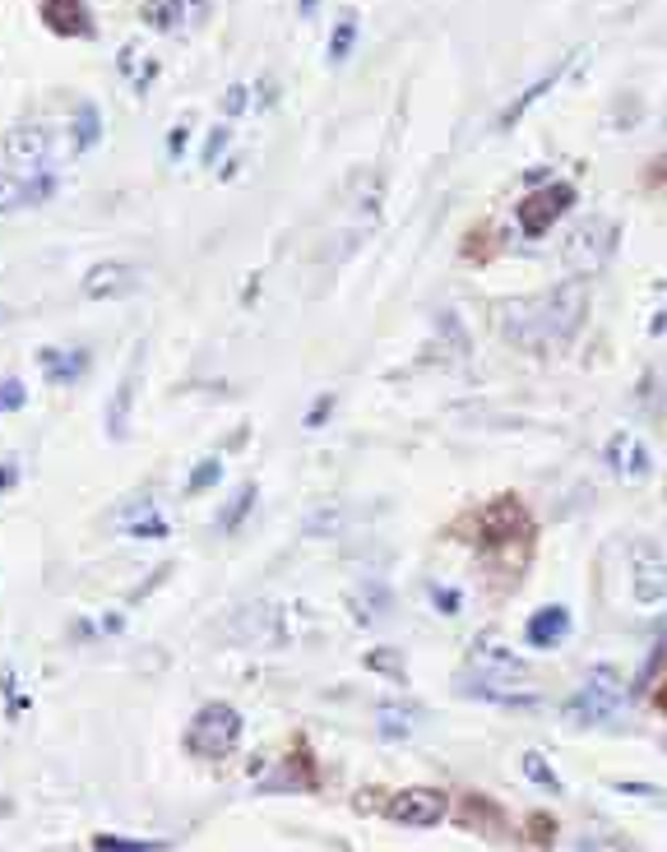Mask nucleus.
Returning a JSON list of instances; mask_svg holds the SVG:
<instances>
[{"label": "nucleus", "mask_w": 667, "mask_h": 852, "mask_svg": "<svg viewBox=\"0 0 667 852\" xmlns=\"http://www.w3.org/2000/svg\"><path fill=\"white\" fill-rule=\"evenodd\" d=\"M584 316H589V283L566 278L543 297L505 302L501 306V334H505V343L547 357L556 348H566L575 334L584 329Z\"/></svg>", "instance_id": "obj_1"}, {"label": "nucleus", "mask_w": 667, "mask_h": 852, "mask_svg": "<svg viewBox=\"0 0 667 852\" xmlns=\"http://www.w3.org/2000/svg\"><path fill=\"white\" fill-rule=\"evenodd\" d=\"M469 663H473V671H478V695H486V700H533V695H520V686L528 681V667H524V658L520 654H510L505 644H496V640H478L473 644V654H469Z\"/></svg>", "instance_id": "obj_2"}, {"label": "nucleus", "mask_w": 667, "mask_h": 852, "mask_svg": "<svg viewBox=\"0 0 667 852\" xmlns=\"http://www.w3.org/2000/svg\"><path fill=\"white\" fill-rule=\"evenodd\" d=\"M241 728H247V723H241V713L232 704L214 700V704H205L190 719V728H186V751L195 760H228L237 751V742H241Z\"/></svg>", "instance_id": "obj_3"}, {"label": "nucleus", "mask_w": 667, "mask_h": 852, "mask_svg": "<svg viewBox=\"0 0 667 852\" xmlns=\"http://www.w3.org/2000/svg\"><path fill=\"white\" fill-rule=\"evenodd\" d=\"M621 700H626V681H621V671L616 667H593L584 686L566 700V719L575 728H589V723H608L612 713L621 709Z\"/></svg>", "instance_id": "obj_4"}, {"label": "nucleus", "mask_w": 667, "mask_h": 852, "mask_svg": "<svg viewBox=\"0 0 667 852\" xmlns=\"http://www.w3.org/2000/svg\"><path fill=\"white\" fill-rule=\"evenodd\" d=\"M612 241H616V222H608V218H589V222H580V228L566 237L561 260H566L570 274H593V269L612 255Z\"/></svg>", "instance_id": "obj_5"}, {"label": "nucleus", "mask_w": 667, "mask_h": 852, "mask_svg": "<svg viewBox=\"0 0 667 852\" xmlns=\"http://www.w3.org/2000/svg\"><path fill=\"white\" fill-rule=\"evenodd\" d=\"M570 205H575V186H570V182H551V186H543V190L524 195V199H520V209H515L520 232H524V237H543Z\"/></svg>", "instance_id": "obj_6"}, {"label": "nucleus", "mask_w": 667, "mask_h": 852, "mask_svg": "<svg viewBox=\"0 0 667 852\" xmlns=\"http://www.w3.org/2000/svg\"><path fill=\"white\" fill-rule=\"evenodd\" d=\"M631 593L639 602H663L667 598V551L654 537H639L631 547Z\"/></svg>", "instance_id": "obj_7"}, {"label": "nucleus", "mask_w": 667, "mask_h": 852, "mask_svg": "<svg viewBox=\"0 0 667 852\" xmlns=\"http://www.w3.org/2000/svg\"><path fill=\"white\" fill-rule=\"evenodd\" d=\"M478 533H482V543H486V547L524 543V537H533V520H528V510H524L515 496H501V501H492V505L482 510Z\"/></svg>", "instance_id": "obj_8"}, {"label": "nucleus", "mask_w": 667, "mask_h": 852, "mask_svg": "<svg viewBox=\"0 0 667 852\" xmlns=\"http://www.w3.org/2000/svg\"><path fill=\"white\" fill-rule=\"evenodd\" d=\"M445 793H436V788H404V793H394L390 797V820L394 824H413V829H431V824H440L445 820Z\"/></svg>", "instance_id": "obj_9"}, {"label": "nucleus", "mask_w": 667, "mask_h": 852, "mask_svg": "<svg viewBox=\"0 0 667 852\" xmlns=\"http://www.w3.org/2000/svg\"><path fill=\"white\" fill-rule=\"evenodd\" d=\"M140 287V269L125 260H102L84 274V297L88 302H107V297H125Z\"/></svg>", "instance_id": "obj_10"}, {"label": "nucleus", "mask_w": 667, "mask_h": 852, "mask_svg": "<svg viewBox=\"0 0 667 852\" xmlns=\"http://www.w3.org/2000/svg\"><path fill=\"white\" fill-rule=\"evenodd\" d=\"M608 463H612V473L621 482H644L654 473V455H649V445H644L639 436L631 432H621L608 440Z\"/></svg>", "instance_id": "obj_11"}, {"label": "nucleus", "mask_w": 667, "mask_h": 852, "mask_svg": "<svg viewBox=\"0 0 667 852\" xmlns=\"http://www.w3.org/2000/svg\"><path fill=\"white\" fill-rule=\"evenodd\" d=\"M6 153L19 167H42L52 159V130L47 125H14L6 134Z\"/></svg>", "instance_id": "obj_12"}, {"label": "nucleus", "mask_w": 667, "mask_h": 852, "mask_svg": "<svg viewBox=\"0 0 667 852\" xmlns=\"http://www.w3.org/2000/svg\"><path fill=\"white\" fill-rule=\"evenodd\" d=\"M37 371L47 375V385H75L88 371L84 348H37Z\"/></svg>", "instance_id": "obj_13"}, {"label": "nucleus", "mask_w": 667, "mask_h": 852, "mask_svg": "<svg viewBox=\"0 0 667 852\" xmlns=\"http://www.w3.org/2000/svg\"><path fill=\"white\" fill-rule=\"evenodd\" d=\"M135 394H140V352H135V362H130L125 380L117 385V398L107 403V436H111V440H125V426H130V408H135Z\"/></svg>", "instance_id": "obj_14"}, {"label": "nucleus", "mask_w": 667, "mask_h": 852, "mask_svg": "<svg viewBox=\"0 0 667 852\" xmlns=\"http://www.w3.org/2000/svg\"><path fill=\"white\" fill-rule=\"evenodd\" d=\"M42 19H47V29L61 33V37H88L94 33L84 0H42Z\"/></svg>", "instance_id": "obj_15"}, {"label": "nucleus", "mask_w": 667, "mask_h": 852, "mask_svg": "<svg viewBox=\"0 0 667 852\" xmlns=\"http://www.w3.org/2000/svg\"><path fill=\"white\" fill-rule=\"evenodd\" d=\"M566 635H570V612L566 608H538L524 625V640L533 648H556Z\"/></svg>", "instance_id": "obj_16"}, {"label": "nucleus", "mask_w": 667, "mask_h": 852, "mask_svg": "<svg viewBox=\"0 0 667 852\" xmlns=\"http://www.w3.org/2000/svg\"><path fill=\"white\" fill-rule=\"evenodd\" d=\"M52 195V182H24V176H10V172H0V214H14V209H24V205H37V199H47Z\"/></svg>", "instance_id": "obj_17"}, {"label": "nucleus", "mask_w": 667, "mask_h": 852, "mask_svg": "<svg viewBox=\"0 0 667 852\" xmlns=\"http://www.w3.org/2000/svg\"><path fill=\"white\" fill-rule=\"evenodd\" d=\"M375 732L385 736V742H408L417 732V709L408 704H381L375 709Z\"/></svg>", "instance_id": "obj_18"}, {"label": "nucleus", "mask_w": 667, "mask_h": 852, "mask_svg": "<svg viewBox=\"0 0 667 852\" xmlns=\"http://www.w3.org/2000/svg\"><path fill=\"white\" fill-rule=\"evenodd\" d=\"M352 608H358L362 621H385L394 612V593L381 585V579H367V585L358 589V598H352Z\"/></svg>", "instance_id": "obj_19"}, {"label": "nucleus", "mask_w": 667, "mask_h": 852, "mask_svg": "<svg viewBox=\"0 0 667 852\" xmlns=\"http://www.w3.org/2000/svg\"><path fill=\"white\" fill-rule=\"evenodd\" d=\"M561 70H566V65H556V70H547L538 84H533V88H524V94L515 98V102H510L505 111H501V130H515V121L524 117V111L533 107V102H538L543 94H547V88H556V79H561Z\"/></svg>", "instance_id": "obj_20"}, {"label": "nucleus", "mask_w": 667, "mask_h": 852, "mask_svg": "<svg viewBox=\"0 0 667 852\" xmlns=\"http://www.w3.org/2000/svg\"><path fill=\"white\" fill-rule=\"evenodd\" d=\"M70 130H75V153L94 149V144L102 140V117H98V107H94V102H79V107H75Z\"/></svg>", "instance_id": "obj_21"}, {"label": "nucleus", "mask_w": 667, "mask_h": 852, "mask_svg": "<svg viewBox=\"0 0 667 852\" xmlns=\"http://www.w3.org/2000/svg\"><path fill=\"white\" fill-rule=\"evenodd\" d=\"M182 19H186V0H144V24L149 29L172 33Z\"/></svg>", "instance_id": "obj_22"}, {"label": "nucleus", "mask_w": 667, "mask_h": 852, "mask_svg": "<svg viewBox=\"0 0 667 852\" xmlns=\"http://www.w3.org/2000/svg\"><path fill=\"white\" fill-rule=\"evenodd\" d=\"M255 496H260V491H255V482H247V487H241L237 496H232V505L218 514V533H237L241 524H247V514L255 510Z\"/></svg>", "instance_id": "obj_23"}, {"label": "nucleus", "mask_w": 667, "mask_h": 852, "mask_svg": "<svg viewBox=\"0 0 667 852\" xmlns=\"http://www.w3.org/2000/svg\"><path fill=\"white\" fill-rule=\"evenodd\" d=\"M125 533L130 537H140V543H158V537H167V520L153 505H144L135 520H125Z\"/></svg>", "instance_id": "obj_24"}, {"label": "nucleus", "mask_w": 667, "mask_h": 852, "mask_svg": "<svg viewBox=\"0 0 667 852\" xmlns=\"http://www.w3.org/2000/svg\"><path fill=\"white\" fill-rule=\"evenodd\" d=\"M214 482H222V459L209 455V459H199V463H195V473L186 478V496H205Z\"/></svg>", "instance_id": "obj_25"}, {"label": "nucleus", "mask_w": 667, "mask_h": 852, "mask_svg": "<svg viewBox=\"0 0 667 852\" xmlns=\"http://www.w3.org/2000/svg\"><path fill=\"white\" fill-rule=\"evenodd\" d=\"M163 839H117V834H98L94 852H163Z\"/></svg>", "instance_id": "obj_26"}, {"label": "nucleus", "mask_w": 667, "mask_h": 852, "mask_svg": "<svg viewBox=\"0 0 667 852\" xmlns=\"http://www.w3.org/2000/svg\"><path fill=\"white\" fill-rule=\"evenodd\" d=\"M352 42H358V14L348 10V14L339 19V29H334V37H329V61H348Z\"/></svg>", "instance_id": "obj_27"}, {"label": "nucleus", "mask_w": 667, "mask_h": 852, "mask_svg": "<svg viewBox=\"0 0 667 852\" xmlns=\"http://www.w3.org/2000/svg\"><path fill=\"white\" fill-rule=\"evenodd\" d=\"M580 852H635L621 834H608V829H589L580 839Z\"/></svg>", "instance_id": "obj_28"}, {"label": "nucleus", "mask_w": 667, "mask_h": 852, "mask_svg": "<svg viewBox=\"0 0 667 852\" xmlns=\"http://www.w3.org/2000/svg\"><path fill=\"white\" fill-rule=\"evenodd\" d=\"M520 765H524V774H528L533 783H538V788H547V793H561V778H556V774L543 765V755H538V751H528V755L520 760Z\"/></svg>", "instance_id": "obj_29"}, {"label": "nucleus", "mask_w": 667, "mask_h": 852, "mask_svg": "<svg viewBox=\"0 0 667 852\" xmlns=\"http://www.w3.org/2000/svg\"><path fill=\"white\" fill-rule=\"evenodd\" d=\"M29 403L24 380H0V413H19Z\"/></svg>", "instance_id": "obj_30"}, {"label": "nucleus", "mask_w": 667, "mask_h": 852, "mask_svg": "<svg viewBox=\"0 0 667 852\" xmlns=\"http://www.w3.org/2000/svg\"><path fill=\"white\" fill-rule=\"evenodd\" d=\"M431 608H436L440 616H459L463 593H459V589H445V585H431Z\"/></svg>", "instance_id": "obj_31"}, {"label": "nucleus", "mask_w": 667, "mask_h": 852, "mask_svg": "<svg viewBox=\"0 0 667 852\" xmlns=\"http://www.w3.org/2000/svg\"><path fill=\"white\" fill-rule=\"evenodd\" d=\"M228 140H232V130H228V125H214V134H209V144H205V163H209V167L218 163V153H222V149H228Z\"/></svg>", "instance_id": "obj_32"}, {"label": "nucleus", "mask_w": 667, "mask_h": 852, "mask_svg": "<svg viewBox=\"0 0 667 852\" xmlns=\"http://www.w3.org/2000/svg\"><path fill=\"white\" fill-rule=\"evenodd\" d=\"M329 408H334V394H320V398H316V408L306 413V426H310V432H316V426L329 417Z\"/></svg>", "instance_id": "obj_33"}, {"label": "nucleus", "mask_w": 667, "mask_h": 852, "mask_svg": "<svg viewBox=\"0 0 667 852\" xmlns=\"http://www.w3.org/2000/svg\"><path fill=\"white\" fill-rule=\"evenodd\" d=\"M367 667H375V671H394V677H398V658H394V654H371Z\"/></svg>", "instance_id": "obj_34"}, {"label": "nucleus", "mask_w": 667, "mask_h": 852, "mask_svg": "<svg viewBox=\"0 0 667 852\" xmlns=\"http://www.w3.org/2000/svg\"><path fill=\"white\" fill-rule=\"evenodd\" d=\"M325 528H339V510H325L310 520V533H325Z\"/></svg>", "instance_id": "obj_35"}, {"label": "nucleus", "mask_w": 667, "mask_h": 852, "mask_svg": "<svg viewBox=\"0 0 667 852\" xmlns=\"http://www.w3.org/2000/svg\"><path fill=\"white\" fill-rule=\"evenodd\" d=\"M14 482H19V468L6 459V463H0V496H6V491H10Z\"/></svg>", "instance_id": "obj_36"}, {"label": "nucleus", "mask_w": 667, "mask_h": 852, "mask_svg": "<svg viewBox=\"0 0 667 852\" xmlns=\"http://www.w3.org/2000/svg\"><path fill=\"white\" fill-rule=\"evenodd\" d=\"M190 140V125H176L172 130V140H167V153H172V159H176V153H182V144Z\"/></svg>", "instance_id": "obj_37"}, {"label": "nucleus", "mask_w": 667, "mask_h": 852, "mask_svg": "<svg viewBox=\"0 0 667 852\" xmlns=\"http://www.w3.org/2000/svg\"><path fill=\"white\" fill-rule=\"evenodd\" d=\"M241 107H247V88L237 84V88H228V117H237Z\"/></svg>", "instance_id": "obj_38"}, {"label": "nucleus", "mask_w": 667, "mask_h": 852, "mask_svg": "<svg viewBox=\"0 0 667 852\" xmlns=\"http://www.w3.org/2000/svg\"><path fill=\"white\" fill-rule=\"evenodd\" d=\"M654 700H658V709H663V713H667V677H663V681H658V695H654Z\"/></svg>", "instance_id": "obj_39"}, {"label": "nucleus", "mask_w": 667, "mask_h": 852, "mask_svg": "<svg viewBox=\"0 0 667 852\" xmlns=\"http://www.w3.org/2000/svg\"><path fill=\"white\" fill-rule=\"evenodd\" d=\"M302 14H316V0H302Z\"/></svg>", "instance_id": "obj_40"}, {"label": "nucleus", "mask_w": 667, "mask_h": 852, "mask_svg": "<svg viewBox=\"0 0 667 852\" xmlns=\"http://www.w3.org/2000/svg\"><path fill=\"white\" fill-rule=\"evenodd\" d=\"M0 320H6V310H0Z\"/></svg>", "instance_id": "obj_41"}]
</instances>
